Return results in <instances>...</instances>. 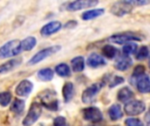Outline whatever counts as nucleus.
Wrapping results in <instances>:
<instances>
[{
  "label": "nucleus",
  "instance_id": "nucleus-28",
  "mask_svg": "<svg viewBox=\"0 0 150 126\" xmlns=\"http://www.w3.org/2000/svg\"><path fill=\"white\" fill-rule=\"evenodd\" d=\"M137 50V44L135 43H127L123 46V53L125 55H129L134 53Z\"/></svg>",
  "mask_w": 150,
  "mask_h": 126
},
{
  "label": "nucleus",
  "instance_id": "nucleus-8",
  "mask_svg": "<svg viewBox=\"0 0 150 126\" xmlns=\"http://www.w3.org/2000/svg\"><path fill=\"white\" fill-rule=\"evenodd\" d=\"M98 1L95 0H78V1H74L69 3L67 5V10L69 11H79L82 9L89 8V7H93L98 4Z\"/></svg>",
  "mask_w": 150,
  "mask_h": 126
},
{
  "label": "nucleus",
  "instance_id": "nucleus-2",
  "mask_svg": "<svg viewBox=\"0 0 150 126\" xmlns=\"http://www.w3.org/2000/svg\"><path fill=\"white\" fill-rule=\"evenodd\" d=\"M39 98L41 104L50 111H57L58 109V100L56 93L53 90H44L39 95Z\"/></svg>",
  "mask_w": 150,
  "mask_h": 126
},
{
  "label": "nucleus",
  "instance_id": "nucleus-23",
  "mask_svg": "<svg viewBox=\"0 0 150 126\" xmlns=\"http://www.w3.org/2000/svg\"><path fill=\"white\" fill-rule=\"evenodd\" d=\"M71 67L75 72H82L84 69V59L82 56L75 57L71 61Z\"/></svg>",
  "mask_w": 150,
  "mask_h": 126
},
{
  "label": "nucleus",
  "instance_id": "nucleus-33",
  "mask_svg": "<svg viewBox=\"0 0 150 126\" xmlns=\"http://www.w3.org/2000/svg\"><path fill=\"white\" fill-rule=\"evenodd\" d=\"M122 82H124V79L122 77H120V76H115L113 78V80L112 81V82L110 84V87L112 88V87L117 86V85H119V84H120Z\"/></svg>",
  "mask_w": 150,
  "mask_h": 126
},
{
  "label": "nucleus",
  "instance_id": "nucleus-32",
  "mask_svg": "<svg viewBox=\"0 0 150 126\" xmlns=\"http://www.w3.org/2000/svg\"><path fill=\"white\" fill-rule=\"evenodd\" d=\"M54 126H69L68 125V123H67V120L65 118L63 117H57L54 118Z\"/></svg>",
  "mask_w": 150,
  "mask_h": 126
},
{
  "label": "nucleus",
  "instance_id": "nucleus-22",
  "mask_svg": "<svg viewBox=\"0 0 150 126\" xmlns=\"http://www.w3.org/2000/svg\"><path fill=\"white\" fill-rule=\"evenodd\" d=\"M37 76L40 81L49 82L54 78V71L51 68H43L37 73Z\"/></svg>",
  "mask_w": 150,
  "mask_h": 126
},
{
  "label": "nucleus",
  "instance_id": "nucleus-14",
  "mask_svg": "<svg viewBox=\"0 0 150 126\" xmlns=\"http://www.w3.org/2000/svg\"><path fill=\"white\" fill-rule=\"evenodd\" d=\"M137 82V89L141 93H150V79L148 75L139 77Z\"/></svg>",
  "mask_w": 150,
  "mask_h": 126
},
{
  "label": "nucleus",
  "instance_id": "nucleus-16",
  "mask_svg": "<svg viewBox=\"0 0 150 126\" xmlns=\"http://www.w3.org/2000/svg\"><path fill=\"white\" fill-rule=\"evenodd\" d=\"M87 63L91 68H98L105 65V61L104 58L97 53H91L87 60Z\"/></svg>",
  "mask_w": 150,
  "mask_h": 126
},
{
  "label": "nucleus",
  "instance_id": "nucleus-7",
  "mask_svg": "<svg viewBox=\"0 0 150 126\" xmlns=\"http://www.w3.org/2000/svg\"><path fill=\"white\" fill-rule=\"evenodd\" d=\"M83 115L85 120L92 123H98L103 119L101 111L96 107H89L84 109L83 111Z\"/></svg>",
  "mask_w": 150,
  "mask_h": 126
},
{
  "label": "nucleus",
  "instance_id": "nucleus-21",
  "mask_svg": "<svg viewBox=\"0 0 150 126\" xmlns=\"http://www.w3.org/2000/svg\"><path fill=\"white\" fill-rule=\"evenodd\" d=\"M24 110H25V101L22 99L16 98L11 105V111L15 114L20 115L22 114Z\"/></svg>",
  "mask_w": 150,
  "mask_h": 126
},
{
  "label": "nucleus",
  "instance_id": "nucleus-29",
  "mask_svg": "<svg viewBox=\"0 0 150 126\" xmlns=\"http://www.w3.org/2000/svg\"><path fill=\"white\" fill-rule=\"evenodd\" d=\"M149 48L147 46H142L136 53V59L139 61L144 60L149 56Z\"/></svg>",
  "mask_w": 150,
  "mask_h": 126
},
{
  "label": "nucleus",
  "instance_id": "nucleus-19",
  "mask_svg": "<svg viewBox=\"0 0 150 126\" xmlns=\"http://www.w3.org/2000/svg\"><path fill=\"white\" fill-rule=\"evenodd\" d=\"M133 97H134V93L127 87L121 89L118 93V99H119V101H120L122 103H126V102L131 100Z\"/></svg>",
  "mask_w": 150,
  "mask_h": 126
},
{
  "label": "nucleus",
  "instance_id": "nucleus-1",
  "mask_svg": "<svg viewBox=\"0 0 150 126\" xmlns=\"http://www.w3.org/2000/svg\"><path fill=\"white\" fill-rule=\"evenodd\" d=\"M20 41L18 39L11 40L0 47V59H7L16 56L21 53Z\"/></svg>",
  "mask_w": 150,
  "mask_h": 126
},
{
  "label": "nucleus",
  "instance_id": "nucleus-9",
  "mask_svg": "<svg viewBox=\"0 0 150 126\" xmlns=\"http://www.w3.org/2000/svg\"><path fill=\"white\" fill-rule=\"evenodd\" d=\"M100 89H101V85L98 83H94L91 86H90L89 88H87L82 95L83 103H91L94 100V98L98 95V93L99 92Z\"/></svg>",
  "mask_w": 150,
  "mask_h": 126
},
{
  "label": "nucleus",
  "instance_id": "nucleus-34",
  "mask_svg": "<svg viewBox=\"0 0 150 126\" xmlns=\"http://www.w3.org/2000/svg\"><path fill=\"white\" fill-rule=\"evenodd\" d=\"M131 5H144L147 4H149V1H145V0H141V1H128Z\"/></svg>",
  "mask_w": 150,
  "mask_h": 126
},
{
  "label": "nucleus",
  "instance_id": "nucleus-11",
  "mask_svg": "<svg viewBox=\"0 0 150 126\" xmlns=\"http://www.w3.org/2000/svg\"><path fill=\"white\" fill-rule=\"evenodd\" d=\"M33 84L30 81L23 80L16 87L15 92L18 96L26 97L31 94V92L33 91Z\"/></svg>",
  "mask_w": 150,
  "mask_h": 126
},
{
  "label": "nucleus",
  "instance_id": "nucleus-35",
  "mask_svg": "<svg viewBox=\"0 0 150 126\" xmlns=\"http://www.w3.org/2000/svg\"><path fill=\"white\" fill-rule=\"evenodd\" d=\"M76 25V22L75 20H71V21H69V22L65 25V27H66V28H74Z\"/></svg>",
  "mask_w": 150,
  "mask_h": 126
},
{
  "label": "nucleus",
  "instance_id": "nucleus-20",
  "mask_svg": "<svg viewBox=\"0 0 150 126\" xmlns=\"http://www.w3.org/2000/svg\"><path fill=\"white\" fill-rule=\"evenodd\" d=\"M109 116H110V118L112 120V121H115V120H118L120 118H121L123 117V112H122V110H121V107L118 104H113L111 106V108L109 109Z\"/></svg>",
  "mask_w": 150,
  "mask_h": 126
},
{
  "label": "nucleus",
  "instance_id": "nucleus-3",
  "mask_svg": "<svg viewBox=\"0 0 150 126\" xmlns=\"http://www.w3.org/2000/svg\"><path fill=\"white\" fill-rule=\"evenodd\" d=\"M41 113H42L41 105L39 104L38 103H33L28 111V113L26 114L25 118L23 120V125L32 126L39 119Z\"/></svg>",
  "mask_w": 150,
  "mask_h": 126
},
{
  "label": "nucleus",
  "instance_id": "nucleus-38",
  "mask_svg": "<svg viewBox=\"0 0 150 126\" xmlns=\"http://www.w3.org/2000/svg\"><path fill=\"white\" fill-rule=\"evenodd\" d=\"M149 115H150V110H149Z\"/></svg>",
  "mask_w": 150,
  "mask_h": 126
},
{
  "label": "nucleus",
  "instance_id": "nucleus-24",
  "mask_svg": "<svg viewBox=\"0 0 150 126\" xmlns=\"http://www.w3.org/2000/svg\"><path fill=\"white\" fill-rule=\"evenodd\" d=\"M104 12H105L104 9H95V10L87 11L83 13L82 18L83 20H90V19H92V18H95L101 16Z\"/></svg>",
  "mask_w": 150,
  "mask_h": 126
},
{
  "label": "nucleus",
  "instance_id": "nucleus-17",
  "mask_svg": "<svg viewBox=\"0 0 150 126\" xmlns=\"http://www.w3.org/2000/svg\"><path fill=\"white\" fill-rule=\"evenodd\" d=\"M36 39L33 36L27 37L22 41H20L21 51H31L36 46Z\"/></svg>",
  "mask_w": 150,
  "mask_h": 126
},
{
  "label": "nucleus",
  "instance_id": "nucleus-4",
  "mask_svg": "<svg viewBox=\"0 0 150 126\" xmlns=\"http://www.w3.org/2000/svg\"><path fill=\"white\" fill-rule=\"evenodd\" d=\"M61 46H52L50 47H47V48H45L40 52H38L36 54H34L31 60L28 61V64L33 66V65H35V64H38L39 62L42 61L43 60L47 59V57H50L51 55L54 54L55 53L59 52L61 50Z\"/></svg>",
  "mask_w": 150,
  "mask_h": 126
},
{
  "label": "nucleus",
  "instance_id": "nucleus-37",
  "mask_svg": "<svg viewBox=\"0 0 150 126\" xmlns=\"http://www.w3.org/2000/svg\"><path fill=\"white\" fill-rule=\"evenodd\" d=\"M149 67H150V59H149Z\"/></svg>",
  "mask_w": 150,
  "mask_h": 126
},
{
  "label": "nucleus",
  "instance_id": "nucleus-31",
  "mask_svg": "<svg viewBox=\"0 0 150 126\" xmlns=\"http://www.w3.org/2000/svg\"><path fill=\"white\" fill-rule=\"evenodd\" d=\"M126 125L127 126H144L143 123L137 118H128L126 120Z\"/></svg>",
  "mask_w": 150,
  "mask_h": 126
},
{
  "label": "nucleus",
  "instance_id": "nucleus-18",
  "mask_svg": "<svg viewBox=\"0 0 150 126\" xmlns=\"http://www.w3.org/2000/svg\"><path fill=\"white\" fill-rule=\"evenodd\" d=\"M62 96L64 101L69 103L74 96V86L71 82H66L62 88Z\"/></svg>",
  "mask_w": 150,
  "mask_h": 126
},
{
  "label": "nucleus",
  "instance_id": "nucleus-5",
  "mask_svg": "<svg viewBox=\"0 0 150 126\" xmlns=\"http://www.w3.org/2000/svg\"><path fill=\"white\" fill-rule=\"evenodd\" d=\"M142 38L140 35H137L133 32H125L120 34H115L112 35L108 39L109 41L116 44H126L130 41H135V40H141Z\"/></svg>",
  "mask_w": 150,
  "mask_h": 126
},
{
  "label": "nucleus",
  "instance_id": "nucleus-27",
  "mask_svg": "<svg viewBox=\"0 0 150 126\" xmlns=\"http://www.w3.org/2000/svg\"><path fill=\"white\" fill-rule=\"evenodd\" d=\"M11 101V94L9 91H4L0 93V105L6 107Z\"/></svg>",
  "mask_w": 150,
  "mask_h": 126
},
{
  "label": "nucleus",
  "instance_id": "nucleus-15",
  "mask_svg": "<svg viewBox=\"0 0 150 126\" xmlns=\"http://www.w3.org/2000/svg\"><path fill=\"white\" fill-rule=\"evenodd\" d=\"M132 62L133 61H132L131 58L128 57L127 55L120 56V58L117 59V61L115 62V68L120 71H125L128 68L131 67Z\"/></svg>",
  "mask_w": 150,
  "mask_h": 126
},
{
  "label": "nucleus",
  "instance_id": "nucleus-36",
  "mask_svg": "<svg viewBox=\"0 0 150 126\" xmlns=\"http://www.w3.org/2000/svg\"><path fill=\"white\" fill-rule=\"evenodd\" d=\"M148 126H150V122L149 123V124H148Z\"/></svg>",
  "mask_w": 150,
  "mask_h": 126
},
{
  "label": "nucleus",
  "instance_id": "nucleus-25",
  "mask_svg": "<svg viewBox=\"0 0 150 126\" xmlns=\"http://www.w3.org/2000/svg\"><path fill=\"white\" fill-rule=\"evenodd\" d=\"M55 72L59 76L62 77H68L70 75V68L66 63H61L55 67Z\"/></svg>",
  "mask_w": 150,
  "mask_h": 126
},
{
  "label": "nucleus",
  "instance_id": "nucleus-12",
  "mask_svg": "<svg viewBox=\"0 0 150 126\" xmlns=\"http://www.w3.org/2000/svg\"><path fill=\"white\" fill-rule=\"evenodd\" d=\"M62 28V23L59 21H52L45 25L41 29H40V34L42 36L47 37L50 36L55 32H57L60 29Z\"/></svg>",
  "mask_w": 150,
  "mask_h": 126
},
{
  "label": "nucleus",
  "instance_id": "nucleus-30",
  "mask_svg": "<svg viewBox=\"0 0 150 126\" xmlns=\"http://www.w3.org/2000/svg\"><path fill=\"white\" fill-rule=\"evenodd\" d=\"M144 73H145V68L143 66H142V65L137 66L134 68V74H133V77L138 79L139 77L144 75Z\"/></svg>",
  "mask_w": 150,
  "mask_h": 126
},
{
  "label": "nucleus",
  "instance_id": "nucleus-10",
  "mask_svg": "<svg viewBox=\"0 0 150 126\" xmlns=\"http://www.w3.org/2000/svg\"><path fill=\"white\" fill-rule=\"evenodd\" d=\"M133 9V5L128 1H121L115 3L112 7V12L116 16H124L129 13Z\"/></svg>",
  "mask_w": 150,
  "mask_h": 126
},
{
  "label": "nucleus",
  "instance_id": "nucleus-26",
  "mask_svg": "<svg viewBox=\"0 0 150 126\" xmlns=\"http://www.w3.org/2000/svg\"><path fill=\"white\" fill-rule=\"evenodd\" d=\"M102 53L108 59H113L117 55L118 50L111 45H106L102 48Z\"/></svg>",
  "mask_w": 150,
  "mask_h": 126
},
{
  "label": "nucleus",
  "instance_id": "nucleus-13",
  "mask_svg": "<svg viewBox=\"0 0 150 126\" xmlns=\"http://www.w3.org/2000/svg\"><path fill=\"white\" fill-rule=\"evenodd\" d=\"M22 62L21 58H15L12 60H10L3 64L0 65V74H6L8 72H11L12 69L18 67Z\"/></svg>",
  "mask_w": 150,
  "mask_h": 126
},
{
  "label": "nucleus",
  "instance_id": "nucleus-6",
  "mask_svg": "<svg viewBox=\"0 0 150 126\" xmlns=\"http://www.w3.org/2000/svg\"><path fill=\"white\" fill-rule=\"evenodd\" d=\"M146 109V106L143 102L138 101V100H134L130 101L125 105V112L129 115V116H137L144 112Z\"/></svg>",
  "mask_w": 150,
  "mask_h": 126
}]
</instances>
